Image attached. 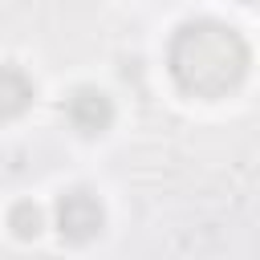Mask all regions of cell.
Listing matches in <instances>:
<instances>
[{"instance_id": "277c9868", "label": "cell", "mask_w": 260, "mask_h": 260, "mask_svg": "<svg viewBox=\"0 0 260 260\" xmlns=\"http://www.w3.org/2000/svg\"><path fill=\"white\" fill-rule=\"evenodd\" d=\"M32 98H37L32 77H28L20 65H0V122L20 118V114L32 106Z\"/></svg>"}, {"instance_id": "6da1fadb", "label": "cell", "mask_w": 260, "mask_h": 260, "mask_svg": "<svg viewBox=\"0 0 260 260\" xmlns=\"http://www.w3.org/2000/svg\"><path fill=\"white\" fill-rule=\"evenodd\" d=\"M248 65H252L248 41L215 16L183 20L167 45L171 81L187 98H228L248 77Z\"/></svg>"}, {"instance_id": "7a4b0ae2", "label": "cell", "mask_w": 260, "mask_h": 260, "mask_svg": "<svg viewBox=\"0 0 260 260\" xmlns=\"http://www.w3.org/2000/svg\"><path fill=\"white\" fill-rule=\"evenodd\" d=\"M53 215H57V232H61V240H69V244H85V240H93V236L102 232V223H106L102 199H98L93 191H85V187H69V191L57 199Z\"/></svg>"}, {"instance_id": "3957f363", "label": "cell", "mask_w": 260, "mask_h": 260, "mask_svg": "<svg viewBox=\"0 0 260 260\" xmlns=\"http://www.w3.org/2000/svg\"><path fill=\"white\" fill-rule=\"evenodd\" d=\"M61 114H65V122H69L77 134L93 138V134H106V130H110V122H114V102H110V93L98 89V85H77V89L65 98Z\"/></svg>"}, {"instance_id": "5b68a950", "label": "cell", "mask_w": 260, "mask_h": 260, "mask_svg": "<svg viewBox=\"0 0 260 260\" xmlns=\"http://www.w3.org/2000/svg\"><path fill=\"white\" fill-rule=\"evenodd\" d=\"M8 228H12L16 240H37L41 228H45V215H41V207H37L32 199H20V203H12V211H8Z\"/></svg>"}, {"instance_id": "8992f818", "label": "cell", "mask_w": 260, "mask_h": 260, "mask_svg": "<svg viewBox=\"0 0 260 260\" xmlns=\"http://www.w3.org/2000/svg\"><path fill=\"white\" fill-rule=\"evenodd\" d=\"M240 4H252V0H240Z\"/></svg>"}]
</instances>
